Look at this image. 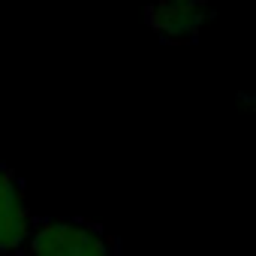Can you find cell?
Here are the masks:
<instances>
[{
  "label": "cell",
  "instance_id": "obj_1",
  "mask_svg": "<svg viewBox=\"0 0 256 256\" xmlns=\"http://www.w3.org/2000/svg\"><path fill=\"white\" fill-rule=\"evenodd\" d=\"M28 256H114V241L88 220L48 217L30 226Z\"/></svg>",
  "mask_w": 256,
  "mask_h": 256
},
{
  "label": "cell",
  "instance_id": "obj_2",
  "mask_svg": "<svg viewBox=\"0 0 256 256\" xmlns=\"http://www.w3.org/2000/svg\"><path fill=\"white\" fill-rule=\"evenodd\" d=\"M148 24L166 42H193L208 24V0H154Z\"/></svg>",
  "mask_w": 256,
  "mask_h": 256
},
{
  "label": "cell",
  "instance_id": "obj_3",
  "mask_svg": "<svg viewBox=\"0 0 256 256\" xmlns=\"http://www.w3.org/2000/svg\"><path fill=\"white\" fill-rule=\"evenodd\" d=\"M34 217L24 202L22 181L0 166V253H18L28 244Z\"/></svg>",
  "mask_w": 256,
  "mask_h": 256
}]
</instances>
